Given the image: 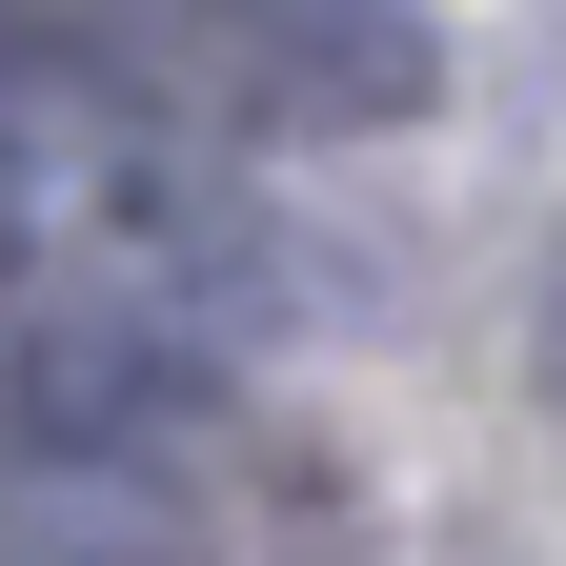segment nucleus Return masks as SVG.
<instances>
[{
    "instance_id": "nucleus-1",
    "label": "nucleus",
    "mask_w": 566,
    "mask_h": 566,
    "mask_svg": "<svg viewBox=\"0 0 566 566\" xmlns=\"http://www.w3.org/2000/svg\"><path fill=\"white\" fill-rule=\"evenodd\" d=\"M0 163H21V304H102V324H182V344H223L263 283H283L263 182L223 163V122L142 102L122 61H82L61 21H21Z\"/></svg>"
},
{
    "instance_id": "nucleus-2",
    "label": "nucleus",
    "mask_w": 566,
    "mask_h": 566,
    "mask_svg": "<svg viewBox=\"0 0 566 566\" xmlns=\"http://www.w3.org/2000/svg\"><path fill=\"white\" fill-rule=\"evenodd\" d=\"M82 61H122L142 102L223 122V142H385L446 82L424 0H41Z\"/></svg>"
}]
</instances>
